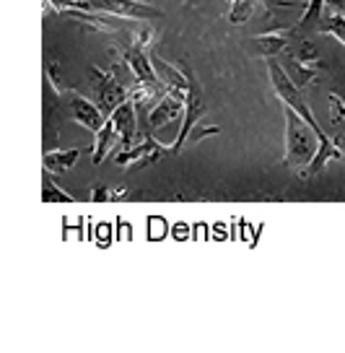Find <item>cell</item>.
Instances as JSON below:
<instances>
[{"mask_svg": "<svg viewBox=\"0 0 345 353\" xmlns=\"http://www.w3.org/2000/svg\"><path fill=\"white\" fill-rule=\"evenodd\" d=\"M330 120L335 122V125H340V122H345V101L337 97V94H330Z\"/></svg>", "mask_w": 345, "mask_h": 353, "instance_id": "cell-19", "label": "cell"}, {"mask_svg": "<svg viewBox=\"0 0 345 353\" xmlns=\"http://www.w3.org/2000/svg\"><path fill=\"white\" fill-rule=\"evenodd\" d=\"M125 195V190H107V188H94L91 190V200L94 203H109V200H117V198H123Z\"/></svg>", "mask_w": 345, "mask_h": 353, "instance_id": "cell-18", "label": "cell"}, {"mask_svg": "<svg viewBox=\"0 0 345 353\" xmlns=\"http://www.w3.org/2000/svg\"><path fill=\"white\" fill-rule=\"evenodd\" d=\"M317 32L330 34V37H335L340 44H345V16H343V13L330 11V8H324L322 19H320V26H317Z\"/></svg>", "mask_w": 345, "mask_h": 353, "instance_id": "cell-15", "label": "cell"}, {"mask_svg": "<svg viewBox=\"0 0 345 353\" xmlns=\"http://www.w3.org/2000/svg\"><path fill=\"white\" fill-rule=\"evenodd\" d=\"M89 8L104 16H117V19H161L164 16L154 3H140V0H89Z\"/></svg>", "mask_w": 345, "mask_h": 353, "instance_id": "cell-5", "label": "cell"}, {"mask_svg": "<svg viewBox=\"0 0 345 353\" xmlns=\"http://www.w3.org/2000/svg\"><path fill=\"white\" fill-rule=\"evenodd\" d=\"M123 60L127 63L130 73L135 76V83H145V86H154V88H164L161 81L154 73V65H151V52L140 47V44L130 42L127 47H123Z\"/></svg>", "mask_w": 345, "mask_h": 353, "instance_id": "cell-7", "label": "cell"}, {"mask_svg": "<svg viewBox=\"0 0 345 353\" xmlns=\"http://www.w3.org/2000/svg\"><path fill=\"white\" fill-rule=\"evenodd\" d=\"M91 88H94V99L104 114H112L123 101H127V86L120 83V78L114 70H101V68H91Z\"/></svg>", "mask_w": 345, "mask_h": 353, "instance_id": "cell-3", "label": "cell"}, {"mask_svg": "<svg viewBox=\"0 0 345 353\" xmlns=\"http://www.w3.org/2000/svg\"><path fill=\"white\" fill-rule=\"evenodd\" d=\"M79 148H55V151H47L42 161H45V172H50V174H65L79 164Z\"/></svg>", "mask_w": 345, "mask_h": 353, "instance_id": "cell-12", "label": "cell"}, {"mask_svg": "<svg viewBox=\"0 0 345 353\" xmlns=\"http://www.w3.org/2000/svg\"><path fill=\"white\" fill-rule=\"evenodd\" d=\"M182 114H185V101L177 99V97H171V94H164L161 99L148 110V117H145V128L148 132H156L158 128H167L169 122H177L182 120Z\"/></svg>", "mask_w": 345, "mask_h": 353, "instance_id": "cell-9", "label": "cell"}, {"mask_svg": "<svg viewBox=\"0 0 345 353\" xmlns=\"http://www.w3.org/2000/svg\"><path fill=\"white\" fill-rule=\"evenodd\" d=\"M216 132H218V128H198V125H195V128L189 130L187 138H195V141H200V138H205V135H216Z\"/></svg>", "mask_w": 345, "mask_h": 353, "instance_id": "cell-20", "label": "cell"}, {"mask_svg": "<svg viewBox=\"0 0 345 353\" xmlns=\"http://www.w3.org/2000/svg\"><path fill=\"white\" fill-rule=\"evenodd\" d=\"M324 13V0H309L306 3V8H304V16H301L299 26L293 29L296 34L301 37H306V34L317 32V26H320V19H322Z\"/></svg>", "mask_w": 345, "mask_h": 353, "instance_id": "cell-14", "label": "cell"}, {"mask_svg": "<svg viewBox=\"0 0 345 353\" xmlns=\"http://www.w3.org/2000/svg\"><path fill=\"white\" fill-rule=\"evenodd\" d=\"M171 154V148L156 141L151 132L145 130H138L135 135V141L130 145H125L120 151H114V164L120 166H130V164H138V166H148V164H156L161 161L164 156Z\"/></svg>", "mask_w": 345, "mask_h": 353, "instance_id": "cell-2", "label": "cell"}, {"mask_svg": "<svg viewBox=\"0 0 345 353\" xmlns=\"http://www.w3.org/2000/svg\"><path fill=\"white\" fill-rule=\"evenodd\" d=\"M151 65H154V73L161 81V86L167 94L177 97V99H187V88H189V76H187V68L179 70L177 65H169L167 60H161L158 55H151Z\"/></svg>", "mask_w": 345, "mask_h": 353, "instance_id": "cell-8", "label": "cell"}, {"mask_svg": "<svg viewBox=\"0 0 345 353\" xmlns=\"http://www.w3.org/2000/svg\"><path fill=\"white\" fill-rule=\"evenodd\" d=\"M140 3H154V0H140Z\"/></svg>", "mask_w": 345, "mask_h": 353, "instance_id": "cell-22", "label": "cell"}, {"mask_svg": "<svg viewBox=\"0 0 345 353\" xmlns=\"http://www.w3.org/2000/svg\"><path fill=\"white\" fill-rule=\"evenodd\" d=\"M333 159H345V148H340V145L335 143V141H330V138H324V141H320L317 154H314V159L306 164V169L301 172V176H304V179H312V176L320 174Z\"/></svg>", "mask_w": 345, "mask_h": 353, "instance_id": "cell-10", "label": "cell"}, {"mask_svg": "<svg viewBox=\"0 0 345 353\" xmlns=\"http://www.w3.org/2000/svg\"><path fill=\"white\" fill-rule=\"evenodd\" d=\"M283 117H286V166L301 174L320 148V132L291 107H283Z\"/></svg>", "mask_w": 345, "mask_h": 353, "instance_id": "cell-1", "label": "cell"}, {"mask_svg": "<svg viewBox=\"0 0 345 353\" xmlns=\"http://www.w3.org/2000/svg\"><path fill=\"white\" fill-rule=\"evenodd\" d=\"M293 37H296L293 29H280V32H273V34H260V37H255V47H257V52H262L265 57H278L291 47V39H293Z\"/></svg>", "mask_w": 345, "mask_h": 353, "instance_id": "cell-11", "label": "cell"}, {"mask_svg": "<svg viewBox=\"0 0 345 353\" xmlns=\"http://www.w3.org/2000/svg\"><path fill=\"white\" fill-rule=\"evenodd\" d=\"M42 203H47V205H67V203H73V198L67 195L65 190H60V185H57L55 179H52V174L50 172H45V179H42Z\"/></svg>", "mask_w": 345, "mask_h": 353, "instance_id": "cell-16", "label": "cell"}, {"mask_svg": "<svg viewBox=\"0 0 345 353\" xmlns=\"http://www.w3.org/2000/svg\"><path fill=\"white\" fill-rule=\"evenodd\" d=\"M57 97L63 99L67 114L79 122L81 128H86L89 132L101 130V125L107 122V114H104L94 101L86 99V97H81V94H76V91H63V88H60Z\"/></svg>", "mask_w": 345, "mask_h": 353, "instance_id": "cell-4", "label": "cell"}, {"mask_svg": "<svg viewBox=\"0 0 345 353\" xmlns=\"http://www.w3.org/2000/svg\"><path fill=\"white\" fill-rule=\"evenodd\" d=\"M63 16H70L73 21L83 23L86 29L91 32H101V34H117V26H112L107 19H104V13L99 11H67Z\"/></svg>", "mask_w": 345, "mask_h": 353, "instance_id": "cell-13", "label": "cell"}, {"mask_svg": "<svg viewBox=\"0 0 345 353\" xmlns=\"http://www.w3.org/2000/svg\"><path fill=\"white\" fill-rule=\"evenodd\" d=\"M324 8H330V11L343 13L345 16V0H324Z\"/></svg>", "mask_w": 345, "mask_h": 353, "instance_id": "cell-21", "label": "cell"}, {"mask_svg": "<svg viewBox=\"0 0 345 353\" xmlns=\"http://www.w3.org/2000/svg\"><path fill=\"white\" fill-rule=\"evenodd\" d=\"M257 0H231V11H229V21L234 26H242V23L249 21V16L255 11Z\"/></svg>", "mask_w": 345, "mask_h": 353, "instance_id": "cell-17", "label": "cell"}, {"mask_svg": "<svg viewBox=\"0 0 345 353\" xmlns=\"http://www.w3.org/2000/svg\"><path fill=\"white\" fill-rule=\"evenodd\" d=\"M187 76H189V88H187V99H185V114H182V130H179L177 141L171 143V154L182 151V145L187 141L189 130H192L195 125H200L202 114H205V99H202L200 86H198V81L192 76V70H187Z\"/></svg>", "mask_w": 345, "mask_h": 353, "instance_id": "cell-6", "label": "cell"}]
</instances>
